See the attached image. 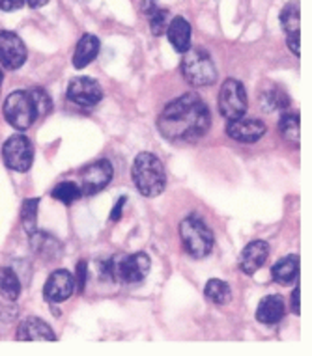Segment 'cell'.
<instances>
[{
  "instance_id": "obj_1",
  "label": "cell",
  "mask_w": 312,
  "mask_h": 356,
  "mask_svg": "<svg viewBox=\"0 0 312 356\" xmlns=\"http://www.w3.org/2000/svg\"><path fill=\"white\" fill-rule=\"evenodd\" d=\"M212 127V114L196 94H185L171 101L157 118V129L166 140L193 142Z\"/></svg>"
},
{
  "instance_id": "obj_2",
  "label": "cell",
  "mask_w": 312,
  "mask_h": 356,
  "mask_svg": "<svg viewBox=\"0 0 312 356\" xmlns=\"http://www.w3.org/2000/svg\"><path fill=\"white\" fill-rule=\"evenodd\" d=\"M133 181L139 193L146 198H155L159 196L166 187V172L165 166L159 159L152 153H139L133 161Z\"/></svg>"
},
{
  "instance_id": "obj_3",
  "label": "cell",
  "mask_w": 312,
  "mask_h": 356,
  "mask_svg": "<svg viewBox=\"0 0 312 356\" xmlns=\"http://www.w3.org/2000/svg\"><path fill=\"white\" fill-rule=\"evenodd\" d=\"M183 79L193 86H210L217 81V70L212 56L201 47H189L182 58Z\"/></svg>"
},
{
  "instance_id": "obj_4",
  "label": "cell",
  "mask_w": 312,
  "mask_h": 356,
  "mask_svg": "<svg viewBox=\"0 0 312 356\" xmlns=\"http://www.w3.org/2000/svg\"><path fill=\"white\" fill-rule=\"evenodd\" d=\"M180 237H182L183 248L189 256L194 259L206 257L213 248V234L206 222L198 216H187L180 224Z\"/></svg>"
},
{
  "instance_id": "obj_5",
  "label": "cell",
  "mask_w": 312,
  "mask_h": 356,
  "mask_svg": "<svg viewBox=\"0 0 312 356\" xmlns=\"http://www.w3.org/2000/svg\"><path fill=\"white\" fill-rule=\"evenodd\" d=\"M2 111H4L6 122L17 131H24L36 122L34 105H32L29 92H24V90H15L8 95Z\"/></svg>"
},
{
  "instance_id": "obj_6",
  "label": "cell",
  "mask_w": 312,
  "mask_h": 356,
  "mask_svg": "<svg viewBox=\"0 0 312 356\" xmlns=\"http://www.w3.org/2000/svg\"><path fill=\"white\" fill-rule=\"evenodd\" d=\"M219 112L223 114L226 120H237L247 112V94L245 88L236 79H226L223 86L219 90L217 97Z\"/></svg>"
},
{
  "instance_id": "obj_7",
  "label": "cell",
  "mask_w": 312,
  "mask_h": 356,
  "mask_svg": "<svg viewBox=\"0 0 312 356\" xmlns=\"http://www.w3.org/2000/svg\"><path fill=\"white\" fill-rule=\"evenodd\" d=\"M2 159L13 172H29L34 161V147L30 140L23 135L10 136L2 146Z\"/></svg>"
},
{
  "instance_id": "obj_8",
  "label": "cell",
  "mask_w": 312,
  "mask_h": 356,
  "mask_svg": "<svg viewBox=\"0 0 312 356\" xmlns=\"http://www.w3.org/2000/svg\"><path fill=\"white\" fill-rule=\"evenodd\" d=\"M68 99L79 106H95L103 99V88L92 76H77L68 86Z\"/></svg>"
},
{
  "instance_id": "obj_9",
  "label": "cell",
  "mask_w": 312,
  "mask_h": 356,
  "mask_svg": "<svg viewBox=\"0 0 312 356\" xmlns=\"http://www.w3.org/2000/svg\"><path fill=\"white\" fill-rule=\"evenodd\" d=\"M150 267H152V261L144 252L116 257V278L125 284H139L146 278Z\"/></svg>"
},
{
  "instance_id": "obj_10",
  "label": "cell",
  "mask_w": 312,
  "mask_h": 356,
  "mask_svg": "<svg viewBox=\"0 0 312 356\" xmlns=\"http://www.w3.org/2000/svg\"><path fill=\"white\" fill-rule=\"evenodd\" d=\"M112 174H114V170H112V164L107 159H101V161L88 164L83 170V179H81V193H83V196H94L100 191H103L111 183Z\"/></svg>"
},
{
  "instance_id": "obj_11",
  "label": "cell",
  "mask_w": 312,
  "mask_h": 356,
  "mask_svg": "<svg viewBox=\"0 0 312 356\" xmlns=\"http://www.w3.org/2000/svg\"><path fill=\"white\" fill-rule=\"evenodd\" d=\"M26 62L24 41L15 32L0 30V64L6 70L15 71Z\"/></svg>"
},
{
  "instance_id": "obj_12",
  "label": "cell",
  "mask_w": 312,
  "mask_h": 356,
  "mask_svg": "<svg viewBox=\"0 0 312 356\" xmlns=\"http://www.w3.org/2000/svg\"><path fill=\"white\" fill-rule=\"evenodd\" d=\"M265 123L256 118H237V120H230L226 125V135L232 140L242 142V144H253L258 142L265 135Z\"/></svg>"
},
{
  "instance_id": "obj_13",
  "label": "cell",
  "mask_w": 312,
  "mask_h": 356,
  "mask_svg": "<svg viewBox=\"0 0 312 356\" xmlns=\"http://www.w3.org/2000/svg\"><path fill=\"white\" fill-rule=\"evenodd\" d=\"M75 293V276L70 270L58 269L51 273L43 286V297L49 302H64Z\"/></svg>"
},
{
  "instance_id": "obj_14",
  "label": "cell",
  "mask_w": 312,
  "mask_h": 356,
  "mask_svg": "<svg viewBox=\"0 0 312 356\" xmlns=\"http://www.w3.org/2000/svg\"><path fill=\"white\" fill-rule=\"evenodd\" d=\"M267 256H270V245L265 241H253L243 248L240 256V267L245 275H254L264 267Z\"/></svg>"
},
{
  "instance_id": "obj_15",
  "label": "cell",
  "mask_w": 312,
  "mask_h": 356,
  "mask_svg": "<svg viewBox=\"0 0 312 356\" xmlns=\"http://www.w3.org/2000/svg\"><path fill=\"white\" fill-rule=\"evenodd\" d=\"M17 339L19 341H54L56 336H54L53 328L49 327L43 319L29 317L19 325Z\"/></svg>"
},
{
  "instance_id": "obj_16",
  "label": "cell",
  "mask_w": 312,
  "mask_h": 356,
  "mask_svg": "<svg viewBox=\"0 0 312 356\" xmlns=\"http://www.w3.org/2000/svg\"><path fill=\"white\" fill-rule=\"evenodd\" d=\"M166 38L176 53H185L191 47V24L185 17H172L166 29Z\"/></svg>"
},
{
  "instance_id": "obj_17",
  "label": "cell",
  "mask_w": 312,
  "mask_h": 356,
  "mask_svg": "<svg viewBox=\"0 0 312 356\" xmlns=\"http://www.w3.org/2000/svg\"><path fill=\"white\" fill-rule=\"evenodd\" d=\"M30 245H32V250L45 261H54L62 256V245L58 243V239H54L53 235L43 234V232H32Z\"/></svg>"
},
{
  "instance_id": "obj_18",
  "label": "cell",
  "mask_w": 312,
  "mask_h": 356,
  "mask_svg": "<svg viewBox=\"0 0 312 356\" xmlns=\"http://www.w3.org/2000/svg\"><path fill=\"white\" fill-rule=\"evenodd\" d=\"M284 317V300L281 295H267L260 300L256 319L262 325H277Z\"/></svg>"
},
{
  "instance_id": "obj_19",
  "label": "cell",
  "mask_w": 312,
  "mask_h": 356,
  "mask_svg": "<svg viewBox=\"0 0 312 356\" xmlns=\"http://www.w3.org/2000/svg\"><path fill=\"white\" fill-rule=\"evenodd\" d=\"M100 40L94 34L83 35L79 40V43H77L75 54H73V65H75V70H84L86 65L92 64L95 56H98V53H100Z\"/></svg>"
},
{
  "instance_id": "obj_20",
  "label": "cell",
  "mask_w": 312,
  "mask_h": 356,
  "mask_svg": "<svg viewBox=\"0 0 312 356\" xmlns=\"http://www.w3.org/2000/svg\"><path fill=\"white\" fill-rule=\"evenodd\" d=\"M271 276L281 286L294 284V280H297V276H299V257L286 256L283 259H279L271 269Z\"/></svg>"
},
{
  "instance_id": "obj_21",
  "label": "cell",
  "mask_w": 312,
  "mask_h": 356,
  "mask_svg": "<svg viewBox=\"0 0 312 356\" xmlns=\"http://www.w3.org/2000/svg\"><path fill=\"white\" fill-rule=\"evenodd\" d=\"M204 295L208 297V300H212L217 306H226L232 300V289H230V286L224 280H217V278L208 280L206 287H204Z\"/></svg>"
},
{
  "instance_id": "obj_22",
  "label": "cell",
  "mask_w": 312,
  "mask_h": 356,
  "mask_svg": "<svg viewBox=\"0 0 312 356\" xmlns=\"http://www.w3.org/2000/svg\"><path fill=\"white\" fill-rule=\"evenodd\" d=\"M0 295L10 302L17 300L19 295H21V282H19L17 275L6 267L0 269Z\"/></svg>"
},
{
  "instance_id": "obj_23",
  "label": "cell",
  "mask_w": 312,
  "mask_h": 356,
  "mask_svg": "<svg viewBox=\"0 0 312 356\" xmlns=\"http://www.w3.org/2000/svg\"><path fill=\"white\" fill-rule=\"evenodd\" d=\"M299 23H301V10L299 2L294 0V2H288L286 6L283 8L281 12V24L286 34L290 32H299Z\"/></svg>"
},
{
  "instance_id": "obj_24",
  "label": "cell",
  "mask_w": 312,
  "mask_h": 356,
  "mask_svg": "<svg viewBox=\"0 0 312 356\" xmlns=\"http://www.w3.org/2000/svg\"><path fill=\"white\" fill-rule=\"evenodd\" d=\"M51 196H53L54 200L62 202V204L70 205V204H73V202H77L79 198H83V193H81V187H79V185H75V183L62 181L53 188Z\"/></svg>"
},
{
  "instance_id": "obj_25",
  "label": "cell",
  "mask_w": 312,
  "mask_h": 356,
  "mask_svg": "<svg viewBox=\"0 0 312 356\" xmlns=\"http://www.w3.org/2000/svg\"><path fill=\"white\" fill-rule=\"evenodd\" d=\"M260 105L267 112L283 111V108L290 105V99L288 95L281 92V90H270V92H264V94L260 95Z\"/></svg>"
},
{
  "instance_id": "obj_26",
  "label": "cell",
  "mask_w": 312,
  "mask_h": 356,
  "mask_svg": "<svg viewBox=\"0 0 312 356\" xmlns=\"http://www.w3.org/2000/svg\"><path fill=\"white\" fill-rule=\"evenodd\" d=\"M279 131L286 140L299 142V114H283L281 122H279Z\"/></svg>"
},
{
  "instance_id": "obj_27",
  "label": "cell",
  "mask_w": 312,
  "mask_h": 356,
  "mask_svg": "<svg viewBox=\"0 0 312 356\" xmlns=\"http://www.w3.org/2000/svg\"><path fill=\"white\" fill-rule=\"evenodd\" d=\"M30 99H32V105H34L36 118L47 116L51 112V97L47 95V92L43 88H34L29 92Z\"/></svg>"
},
{
  "instance_id": "obj_28",
  "label": "cell",
  "mask_w": 312,
  "mask_h": 356,
  "mask_svg": "<svg viewBox=\"0 0 312 356\" xmlns=\"http://www.w3.org/2000/svg\"><path fill=\"white\" fill-rule=\"evenodd\" d=\"M38 207H40V200L29 198L23 202L21 207V218H23L24 228L29 234L36 232V218H38Z\"/></svg>"
},
{
  "instance_id": "obj_29",
  "label": "cell",
  "mask_w": 312,
  "mask_h": 356,
  "mask_svg": "<svg viewBox=\"0 0 312 356\" xmlns=\"http://www.w3.org/2000/svg\"><path fill=\"white\" fill-rule=\"evenodd\" d=\"M169 23H171V13L166 12V10L157 8V10L150 15V29H152L153 35L165 34L166 29H169Z\"/></svg>"
},
{
  "instance_id": "obj_30",
  "label": "cell",
  "mask_w": 312,
  "mask_h": 356,
  "mask_svg": "<svg viewBox=\"0 0 312 356\" xmlns=\"http://www.w3.org/2000/svg\"><path fill=\"white\" fill-rule=\"evenodd\" d=\"M88 270V265H86V261H79V265H77V278H75V289L79 293L84 291V287H86V273Z\"/></svg>"
},
{
  "instance_id": "obj_31",
  "label": "cell",
  "mask_w": 312,
  "mask_h": 356,
  "mask_svg": "<svg viewBox=\"0 0 312 356\" xmlns=\"http://www.w3.org/2000/svg\"><path fill=\"white\" fill-rule=\"evenodd\" d=\"M26 0H0V10L2 12H15L19 8H23Z\"/></svg>"
},
{
  "instance_id": "obj_32",
  "label": "cell",
  "mask_w": 312,
  "mask_h": 356,
  "mask_svg": "<svg viewBox=\"0 0 312 356\" xmlns=\"http://www.w3.org/2000/svg\"><path fill=\"white\" fill-rule=\"evenodd\" d=\"M286 43H288V49L295 56H299L301 49H299V32H290L288 38H286Z\"/></svg>"
},
{
  "instance_id": "obj_33",
  "label": "cell",
  "mask_w": 312,
  "mask_h": 356,
  "mask_svg": "<svg viewBox=\"0 0 312 356\" xmlns=\"http://www.w3.org/2000/svg\"><path fill=\"white\" fill-rule=\"evenodd\" d=\"M125 204H127V196H120V200L116 202V205L112 207L111 220H120V216H122V209H124Z\"/></svg>"
},
{
  "instance_id": "obj_34",
  "label": "cell",
  "mask_w": 312,
  "mask_h": 356,
  "mask_svg": "<svg viewBox=\"0 0 312 356\" xmlns=\"http://www.w3.org/2000/svg\"><path fill=\"white\" fill-rule=\"evenodd\" d=\"M157 8H159L157 6V0H141V10L146 13L148 17H150Z\"/></svg>"
},
{
  "instance_id": "obj_35",
  "label": "cell",
  "mask_w": 312,
  "mask_h": 356,
  "mask_svg": "<svg viewBox=\"0 0 312 356\" xmlns=\"http://www.w3.org/2000/svg\"><path fill=\"white\" fill-rule=\"evenodd\" d=\"M301 287H295L294 293H292V308H294L295 316L301 314Z\"/></svg>"
},
{
  "instance_id": "obj_36",
  "label": "cell",
  "mask_w": 312,
  "mask_h": 356,
  "mask_svg": "<svg viewBox=\"0 0 312 356\" xmlns=\"http://www.w3.org/2000/svg\"><path fill=\"white\" fill-rule=\"evenodd\" d=\"M47 2L49 0H26V4H29L30 8H43Z\"/></svg>"
},
{
  "instance_id": "obj_37",
  "label": "cell",
  "mask_w": 312,
  "mask_h": 356,
  "mask_svg": "<svg viewBox=\"0 0 312 356\" xmlns=\"http://www.w3.org/2000/svg\"><path fill=\"white\" fill-rule=\"evenodd\" d=\"M0 84H2V73H0Z\"/></svg>"
}]
</instances>
